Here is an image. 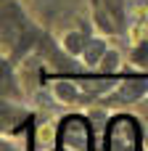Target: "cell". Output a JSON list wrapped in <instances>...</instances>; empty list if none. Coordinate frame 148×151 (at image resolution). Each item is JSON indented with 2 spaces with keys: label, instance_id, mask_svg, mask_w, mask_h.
<instances>
[{
  "label": "cell",
  "instance_id": "obj_1",
  "mask_svg": "<svg viewBox=\"0 0 148 151\" xmlns=\"http://www.w3.org/2000/svg\"><path fill=\"white\" fill-rule=\"evenodd\" d=\"M109 151H138V127H135V122H130V119L114 122Z\"/></svg>",
  "mask_w": 148,
  "mask_h": 151
},
{
  "label": "cell",
  "instance_id": "obj_2",
  "mask_svg": "<svg viewBox=\"0 0 148 151\" xmlns=\"http://www.w3.org/2000/svg\"><path fill=\"white\" fill-rule=\"evenodd\" d=\"M61 151H87V127L79 119H69L61 133Z\"/></svg>",
  "mask_w": 148,
  "mask_h": 151
},
{
  "label": "cell",
  "instance_id": "obj_3",
  "mask_svg": "<svg viewBox=\"0 0 148 151\" xmlns=\"http://www.w3.org/2000/svg\"><path fill=\"white\" fill-rule=\"evenodd\" d=\"M103 53H106V45H103L101 40H98V42H90V45H87V53H85V61H87V64H98Z\"/></svg>",
  "mask_w": 148,
  "mask_h": 151
},
{
  "label": "cell",
  "instance_id": "obj_4",
  "mask_svg": "<svg viewBox=\"0 0 148 151\" xmlns=\"http://www.w3.org/2000/svg\"><path fill=\"white\" fill-rule=\"evenodd\" d=\"M56 93L61 101H74L77 98V88L71 82H56Z\"/></svg>",
  "mask_w": 148,
  "mask_h": 151
},
{
  "label": "cell",
  "instance_id": "obj_5",
  "mask_svg": "<svg viewBox=\"0 0 148 151\" xmlns=\"http://www.w3.org/2000/svg\"><path fill=\"white\" fill-rule=\"evenodd\" d=\"M66 50L69 53H82V37L79 35H69L66 37Z\"/></svg>",
  "mask_w": 148,
  "mask_h": 151
},
{
  "label": "cell",
  "instance_id": "obj_6",
  "mask_svg": "<svg viewBox=\"0 0 148 151\" xmlns=\"http://www.w3.org/2000/svg\"><path fill=\"white\" fill-rule=\"evenodd\" d=\"M135 61H138V64H148V45L138 48V53H135Z\"/></svg>",
  "mask_w": 148,
  "mask_h": 151
},
{
  "label": "cell",
  "instance_id": "obj_7",
  "mask_svg": "<svg viewBox=\"0 0 148 151\" xmlns=\"http://www.w3.org/2000/svg\"><path fill=\"white\" fill-rule=\"evenodd\" d=\"M50 138H53V127H42V130H40V141H42V143H48Z\"/></svg>",
  "mask_w": 148,
  "mask_h": 151
},
{
  "label": "cell",
  "instance_id": "obj_8",
  "mask_svg": "<svg viewBox=\"0 0 148 151\" xmlns=\"http://www.w3.org/2000/svg\"><path fill=\"white\" fill-rule=\"evenodd\" d=\"M143 149L148 151V135H146V138H143Z\"/></svg>",
  "mask_w": 148,
  "mask_h": 151
}]
</instances>
